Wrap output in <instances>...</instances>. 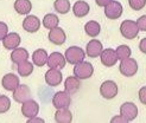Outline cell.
Masks as SVG:
<instances>
[{"instance_id":"1","label":"cell","mask_w":146,"mask_h":123,"mask_svg":"<svg viewBox=\"0 0 146 123\" xmlns=\"http://www.w3.org/2000/svg\"><path fill=\"white\" fill-rule=\"evenodd\" d=\"M120 33L126 39H134L139 33V27L137 25V21L133 20H123L120 25Z\"/></svg>"},{"instance_id":"2","label":"cell","mask_w":146,"mask_h":123,"mask_svg":"<svg viewBox=\"0 0 146 123\" xmlns=\"http://www.w3.org/2000/svg\"><path fill=\"white\" fill-rule=\"evenodd\" d=\"M64 57H65L67 63L75 65L77 63H81L84 61L86 52L83 51V49L78 47V46H70L69 49H67V51L64 53Z\"/></svg>"},{"instance_id":"3","label":"cell","mask_w":146,"mask_h":123,"mask_svg":"<svg viewBox=\"0 0 146 123\" xmlns=\"http://www.w3.org/2000/svg\"><path fill=\"white\" fill-rule=\"evenodd\" d=\"M94 74V66L89 62H81L75 64L74 66V75L78 79H88Z\"/></svg>"},{"instance_id":"4","label":"cell","mask_w":146,"mask_h":123,"mask_svg":"<svg viewBox=\"0 0 146 123\" xmlns=\"http://www.w3.org/2000/svg\"><path fill=\"white\" fill-rule=\"evenodd\" d=\"M119 70H120V74L122 76H125V77H133L138 72V63H137L135 59L128 57V58L121 61Z\"/></svg>"},{"instance_id":"5","label":"cell","mask_w":146,"mask_h":123,"mask_svg":"<svg viewBox=\"0 0 146 123\" xmlns=\"http://www.w3.org/2000/svg\"><path fill=\"white\" fill-rule=\"evenodd\" d=\"M71 104L70 93L67 91H57L52 97V105L56 109H62V108H69Z\"/></svg>"},{"instance_id":"6","label":"cell","mask_w":146,"mask_h":123,"mask_svg":"<svg viewBox=\"0 0 146 123\" xmlns=\"http://www.w3.org/2000/svg\"><path fill=\"white\" fill-rule=\"evenodd\" d=\"M122 5L119 1H115V0H112L108 5L105 6V16L111 20L119 19L122 14Z\"/></svg>"},{"instance_id":"7","label":"cell","mask_w":146,"mask_h":123,"mask_svg":"<svg viewBox=\"0 0 146 123\" xmlns=\"http://www.w3.org/2000/svg\"><path fill=\"white\" fill-rule=\"evenodd\" d=\"M100 93L105 99H113L118 95V85L113 81H106L100 86Z\"/></svg>"},{"instance_id":"8","label":"cell","mask_w":146,"mask_h":123,"mask_svg":"<svg viewBox=\"0 0 146 123\" xmlns=\"http://www.w3.org/2000/svg\"><path fill=\"white\" fill-rule=\"evenodd\" d=\"M39 112V105L38 103L33 99H27L26 102L23 103L21 105V114L29 120V118H32L35 116H37Z\"/></svg>"},{"instance_id":"9","label":"cell","mask_w":146,"mask_h":123,"mask_svg":"<svg viewBox=\"0 0 146 123\" xmlns=\"http://www.w3.org/2000/svg\"><path fill=\"white\" fill-rule=\"evenodd\" d=\"M120 115L127 122H131L138 116V108L132 102H125L120 107Z\"/></svg>"},{"instance_id":"10","label":"cell","mask_w":146,"mask_h":123,"mask_svg":"<svg viewBox=\"0 0 146 123\" xmlns=\"http://www.w3.org/2000/svg\"><path fill=\"white\" fill-rule=\"evenodd\" d=\"M31 98V90L25 84H19V86L13 90V99L18 103H24Z\"/></svg>"},{"instance_id":"11","label":"cell","mask_w":146,"mask_h":123,"mask_svg":"<svg viewBox=\"0 0 146 123\" xmlns=\"http://www.w3.org/2000/svg\"><path fill=\"white\" fill-rule=\"evenodd\" d=\"M100 59L102 65L111 68V66H114L116 62H118V56H116V52L113 49H105L100 55Z\"/></svg>"},{"instance_id":"12","label":"cell","mask_w":146,"mask_h":123,"mask_svg":"<svg viewBox=\"0 0 146 123\" xmlns=\"http://www.w3.org/2000/svg\"><path fill=\"white\" fill-rule=\"evenodd\" d=\"M65 63H67L65 57L60 52H52L48 57V62H46L50 69H60V70L65 66Z\"/></svg>"},{"instance_id":"13","label":"cell","mask_w":146,"mask_h":123,"mask_svg":"<svg viewBox=\"0 0 146 123\" xmlns=\"http://www.w3.org/2000/svg\"><path fill=\"white\" fill-rule=\"evenodd\" d=\"M104 51V46H102V43L98 39H92L86 47V55L90 57V58H96L100 57L101 52Z\"/></svg>"},{"instance_id":"14","label":"cell","mask_w":146,"mask_h":123,"mask_svg":"<svg viewBox=\"0 0 146 123\" xmlns=\"http://www.w3.org/2000/svg\"><path fill=\"white\" fill-rule=\"evenodd\" d=\"M48 38L55 45H63L65 43V39H67V36H65V32L63 28L57 26V27L52 28V30H50Z\"/></svg>"},{"instance_id":"15","label":"cell","mask_w":146,"mask_h":123,"mask_svg":"<svg viewBox=\"0 0 146 123\" xmlns=\"http://www.w3.org/2000/svg\"><path fill=\"white\" fill-rule=\"evenodd\" d=\"M62 72L60 69H49L45 74V82L49 86H57L62 83Z\"/></svg>"},{"instance_id":"16","label":"cell","mask_w":146,"mask_h":123,"mask_svg":"<svg viewBox=\"0 0 146 123\" xmlns=\"http://www.w3.org/2000/svg\"><path fill=\"white\" fill-rule=\"evenodd\" d=\"M39 27H40V20L36 16H27L23 20V28L29 33L37 32Z\"/></svg>"},{"instance_id":"17","label":"cell","mask_w":146,"mask_h":123,"mask_svg":"<svg viewBox=\"0 0 146 123\" xmlns=\"http://www.w3.org/2000/svg\"><path fill=\"white\" fill-rule=\"evenodd\" d=\"M19 77L14 74H7L1 79V85L3 88L7 91H13L19 86Z\"/></svg>"},{"instance_id":"18","label":"cell","mask_w":146,"mask_h":123,"mask_svg":"<svg viewBox=\"0 0 146 123\" xmlns=\"http://www.w3.org/2000/svg\"><path fill=\"white\" fill-rule=\"evenodd\" d=\"M20 41H21L20 36L16 32H11L7 33V36L3 39V45L7 50H14L20 45Z\"/></svg>"},{"instance_id":"19","label":"cell","mask_w":146,"mask_h":123,"mask_svg":"<svg viewBox=\"0 0 146 123\" xmlns=\"http://www.w3.org/2000/svg\"><path fill=\"white\" fill-rule=\"evenodd\" d=\"M81 79H78L76 76H69L67 77L64 82V90L69 92L70 95L72 93H76L80 90V86H81V83H80Z\"/></svg>"},{"instance_id":"20","label":"cell","mask_w":146,"mask_h":123,"mask_svg":"<svg viewBox=\"0 0 146 123\" xmlns=\"http://www.w3.org/2000/svg\"><path fill=\"white\" fill-rule=\"evenodd\" d=\"M90 11V6L88 3L83 1V0H78V1L75 3V5L72 6V12H74L75 17L77 18H83Z\"/></svg>"},{"instance_id":"21","label":"cell","mask_w":146,"mask_h":123,"mask_svg":"<svg viewBox=\"0 0 146 123\" xmlns=\"http://www.w3.org/2000/svg\"><path fill=\"white\" fill-rule=\"evenodd\" d=\"M14 11H16L18 14H21V16H26L31 12L32 10V4L30 0H16L14 1Z\"/></svg>"},{"instance_id":"22","label":"cell","mask_w":146,"mask_h":123,"mask_svg":"<svg viewBox=\"0 0 146 123\" xmlns=\"http://www.w3.org/2000/svg\"><path fill=\"white\" fill-rule=\"evenodd\" d=\"M29 59V51L26 49H23V47H17L14 49L12 53H11V61L14 63V64H19V63H23L25 61Z\"/></svg>"},{"instance_id":"23","label":"cell","mask_w":146,"mask_h":123,"mask_svg":"<svg viewBox=\"0 0 146 123\" xmlns=\"http://www.w3.org/2000/svg\"><path fill=\"white\" fill-rule=\"evenodd\" d=\"M48 57H49L48 52L45 51L44 49H38L32 53V62H33L35 65L42 68V66H44V65L46 64Z\"/></svg>"},{"instance_id":"24","label":"cell","mask_w":146,"mask_h":123,"mask_svg":"<svg viewBox=\"0 0 146 123\" xmlns=\"http://www.w3.org/2000/svg\"><path fill=\"white\" fill-rule=\"evenodd\" d=\"M55 121L58 123H70L72 121V114L68 108L57 109L55 114Z\"/></svg>"},{"instance_id":"25","label":"cell","mask_w":146,"mask_h":123,"mask_svg":"<svg viewBox=\"0 0 146 123\" xmlns=\"http://www.w3.org/2000/svg\"><path fill=\"white\" fill-rule=\"evenodd\" d=\"M84 31H86L87 36H89V37H92V38H95L101 32V26H100V24L98 23V21L90 20L84 25Z\"/></svg>"},{"instance_id":"26","label":"cell","mask_w":146,"mask_h":123,"mask_svg":"<svg viewBox=\"0 0 146 123\" xmlns=\"http://www.w3.org/2000/svg\"><path fill=\"white\" fill-rule=\"evenodd\" d=\"M58 24H60V19L54 13H49L43 18V26L48 30H52V28L57 27Z\"/></svg>"},{"instance_id":"27","label":"cell","mask_w":146,"mask_h":123,"mask_svg":"<svg viewBox=\"0 0 146 123\" xmlns=\"http://www.w3.org/2000/svg\"><path fill=\"white\" fill-rule=\"evenodd\" d=\"M17 71H18L19 76H21V77H29L33 72V64L30 63L29 61H25L23 63H19L18 68H17Z\"/></svg>"},{"instance_id":"28","label":"cell","mask_w":146,"mask_h":123,"mask_svg":"<svg viewBox=\"0 0 146 123\" xmlns=\"http://www.w3.org/2000/svg\"><path fill=\"white\" fill-rule=\"evenodd\" d=\"M54 7L57 13L67 14L70 11V1L69 0H55Z\"/></svg>"},{"instance_id":"29","label":"cell","mask_w":146,"mask_h":123,"mask_svg":"<svg viewBox=\"0 0 146 123\" xmlns=\"http://www.w3.org/2000/svg\"><path fill=\"white\" fill-rule=\"evenodd\" d=\"M115 52H116V56H118V59H120V61L128 58V57H131V53H132L129 46H127V45H119L116 47Z\"/></svg>"},{"instance_id":"30","label":"cell","mask_w":146,"mask_h":123,"mask_svg":"<svg viewBox=\"0 0 146 123\" xmlns=\"http://www.w3.org/2000/svg\"><path fill=\"white\" fill-rule=\"evenodd\" d=\"M11 108V101L7 96L0 95V114H5L10 110Z\"/></svg>"},{"instance_id":"31","label":"cell","mask_w":146,"mask_h":123,"mask_svg":"<svg viewBox=\"0 0 146 123\" xmlns=\"http://www.w3.org/2000/svg\"><path fill=\"white\" fill-rule=\"evenodd\" d=\"M128 5L133 11H140L146 5V0H128Z\"/></svg>"},{"instance_id":"32","label":"cell","mask_w":146,"mask_h":123,"mask_svg":"<svg viewBox=\"0 0 146 123\" xmlns=\"http://www.w3.org/2000/svg\"><path fill=\"white\" fill-rule=\"evenodd\" d=\"M7 33H9V26H7V24L0 21V40H3L7 36Z\"/></svg>"},{"instance_id":"33","label":"cell","mask_w":146,"mask_h":123,"mask_svg":"<svg viewBox=\"0 0 146 123\" xmlns=\"http://www.w3.org/2000/svg\"><path fill=\"white\" fill-rule=\"evenodd\" d=\"M137 25L139 27V31H146V16L139 17L137 20Z\"/></svg>"},{"instance_id":"34","label":"cell","mask_w":146,"mask_h":123,"mask_svg":"<svg viewBox=\"0 0 146 123\" xmlns=\"http://www.w3.org/2000/svg\"><path fill=\"white\" fill-rule=\"evenodd\" d=\"M138 96H139V101H140V102L146 105V86H143V88L139 90Z\"/></svg>"},{"instance_id":"35","label":"cell","mask_w":146,"mask_h":123,"mask_svg":"<svg viewBox=\"0 0 146 123\" xmlns=\"http://www.w3.org/2000/svg\"><path fill=\"white\" fill-rule=\"evenodd\" d=\"M139 50L143 53L146 55V38H143L140 40V43H139Z\"/></svg>"},{"instance_id":"36","label":"cell","mask_w":146,"mask_h":123,"mask_svg":"<svg viewBox=\"0 0 146 123\" xmlns=\"http://www.w3.org/2000/svg\"><path fill=\"white\" fill-rule=\"evenodd\" d=\"M111 122H121V123H127V120H125L123 118L121 115H119V116H115V117H113L112 120H111Z\"/></svg>"},{"instance_id":"37","label":"cell","mask_w":146,"mask_h":123,"mask_svg":"<svg viewBox=\"0 0 146 123\" xmlns=\"http://www.w3.org/2000/svg\"><path fill=\"white\" fill-rule=\"evenodd\" d=\"M111 1H112V0H95L96 5H98V6H100V7H105L106 5H108Z\"/></svg>"},{"instance_id":"38","label":"cell","mask_w":146,"mask_h":123,"mask_svg":"<svg viewBox=\"0 0 146 123\" xmlns=\"http://www.w3.org/2000/svg\"><path fill=\"white\" fill-rule=\"evenodd\" d=\"M33 122H44V120H42V118H37V116H35L32 118H29L27 120V123H33Z\"/></svg>"}]
</instances>
